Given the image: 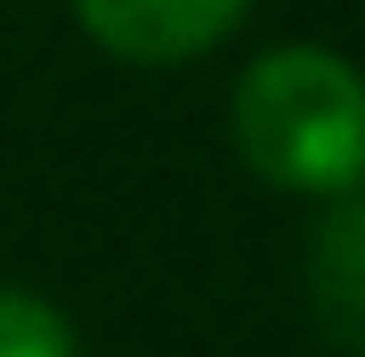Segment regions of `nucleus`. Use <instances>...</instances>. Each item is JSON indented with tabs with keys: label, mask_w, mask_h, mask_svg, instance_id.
<instances>
[{
	"label": "nucleus",
	"mask_w": 365,
	"mask_h": 357,
	"mask_svg": "<svg viewBox=\"0 0 365 357\" xmlns=\"http://www.w3.org/2000/svg\"><path fill=\"white\" fill-rule=\"evenodd\" d=\"M309 292L333 341L365 349V187L333 195V212L309 236Z\"/></svg>",
	"instance_id": "nucleus-3"
},
{
	"label": "nucleus",
	"mask_w": 365,
	"mask_h": 357,
	"mask_svg": "<svg viewBox=\"0 0 365 357\" xmlns=\"http://www.w3.org/2000/svg\"><path fill=\"white\" fill-rule=\"evenodd\" d=\"M252 0H73L81 33L122 66H187L244 25Z\"/></svg>",
	"instance_id": "nucleus-2"
},
{
	"label": "nucleus",
	"mask_w": 365,
	"mask_h": 357,
	"mask_svg": "<svg viewBox=\"0 0 365 357\" xmlns=\"http://www.w3.org/2000/svg\"><path fill=\"white\" fill-rule=\"evenodd\" d=\"M227 138L252 179L284 195L365 187V73L333 49H268L227 98Z\"/></svg>",
	"instance_id": "nucleus-1"
},
{
	"label": "nucleus",
	"mask_w": 365,
	"mask_h": 357,
	"mask_svg": "<svg viewBox=\"0 0 365 357\" xmlns=\"http://www.w3.org/2000/svg\"><path fill=\"white\" fill-rule=\"evenodd\" d=\"M0 357H81V341H73V325H66L57 301L0 284Z\"/></svg>",
	"instance_id": "nucleus-4"
}]
</instances>
